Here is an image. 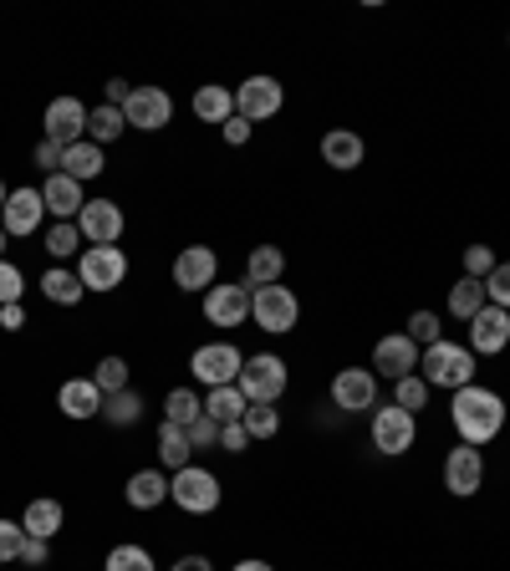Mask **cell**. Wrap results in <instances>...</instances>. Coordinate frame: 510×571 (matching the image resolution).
Instances as JSON below:
<instances>
[{
	"mask_svg": "<svg viewBox=\"0 0 510 571\" xmlns=\"http://www.w3.org/2000/svg\"><path fill=\"white\" fill-rule=\"evenodd\" d=\"M235 388L245 393V403H276L286 393V363L276 353H255L245 357L241 377H235Z\"/></svg>",
	"mask_w": 510,
	"mask_h": 571,
	"instance_id": "5b68a950",
	"label": "cell"
},
{
	"mask_svg": "<svg viewBox=\"0 0 510 571\" xmlns=\"http://www.w3.org/2000/svg\"><path fill=\"white\" fill-rule=\"evenodd\" d=\"M61 521H67V511H61V500H51V495H37L21 515L26 535H41V541H51V535L61 531Z\"/></svg>",
	"mask_w": 510,
	"mask_h": 571,
	"instance_id": "484cf974",
	"label": "cell"
},
{
	"mask_svg": "<svg viewBox=\"0 0 510 571\" xmlns=\"http://www.w3.org/2000/svg\"><path fill=\"white\" fill-rule=\"evenodd\" d=\"M205 316L215 327H245L251 322V286L245 280H215L205 292Z\"/></svg>",
	"mask_w": 510,
	"mask_h": 571,
	"instance_id": "30bf717a",
	"label": "cell"
},
{
	"mask_svg": "<svg viewBox=\"0 0 510 571\" xmlns=\"http://www.w3.org/2000/svg\"><path fill=\"white\" fill-rule=\"evenodd\" d=\"M332 403H337L342 414H367L377 408V373L373 367H342L332 377Z\"/></svg>",
	"mask_w": 510,
	"mask_h": 571,
	"instance_id": "4fadbf2b",
	"label": "cell"
},
{
	"mask_svg": "<svg viewBox=\"0 0 510 571\" xmlns=\"http://www.w3.org/2000/svg\"><path fill=\"white\" fill-rule=\"evenodd\" d=\"M92 383H98V393H102V398H112V393H122V388H128V363H122L118 353H108L98 367H92Z\"/></svg>",
	"mask_w": 510,
	"mask_h": 571,
	"instance_id": "e575fe53",
	"label": "cell"
},
{
	"mask_svg": "<svg viewBox=\"0 0 510 571\" xmlns=\"http://www.w3.org/2000/svg\"><path fill=\"white\" fill-rule=\"evenodd\" d=\"M41 219H47V205H41V189H11L6 209H0V230L11 235V240H26V235L41 230Z\"/></svg>",
	"mask_w": 510,
	"mask_h": 571,
	"instance_id": "5bb4252c",
	"label": "cell"
},
{
	"mask_svg": "<svg viewBox=\"0 0 510 571\" xmlns=\"http://www.w3.org/2000/svg\"><path fill=\"white\" fill-rule=\"evenodd\" d=\"M21 292H26V276H21V266H11V260H0V306L21 302Z\"/></svg>",
	"mask_w": 510,
	"mask_h": 571,
	"instance_id": "b9f144b4",
	"label": "cell"
},
{
	"mask_svg": "<svg viewBox=\"0 0 510 571\" xmlns=\"http://www.w3.org/2000/svg\"><path fill=\"white\" fill-rule=\"evenodd\" d=\"M122 495H128V505H134V511H158V505L169 500V474H164V470H134Z\"/></svg>",
	"mask_w": 510,
	"mask_h": 571,
	"instance_id": "7402d4cb",
	"label": "cell"
},
{
	"mask_svg": "<svg viewBox=\"0 0 510 571\" xmlns=\"http://www.w3.org/2000/svg\"><path fill=\"white\" fill-rule=\"evenodd\" d=\"M102 419H108L112 429H134L138 419H144V393L122 388V393H112V398H102Z\"/></svg>",
	"mask_w": 510,
	"mask_h": 571,
	"instance_id": "1f68e13d",
	"label": "cell"
},
{
	"mask_svg": "<svg viewBox=\"0 0 510 571\" xmlns=\"http://www.w3.org/2000/svg\"><path fill=\"white\" fill-rule=\"evenodd\" d=\"M102 571H158V567L144 547H112L108 561H102Z\"/></svg>",
	"mask_w": 510,
	"mask_h": 571,
	"instance_id": "f35d334b",
	"label": "cell"
},
{
	"mask_svg": "<svg viewBox=\"0 0 510 571\" xmlns=\"http://www.w3.org/2000/svg\"><path fill=\"white\" fill-rule=\"evenodd\" d=\"M0 327H6V332H21V327H26V306H21V302L0 306Z\"/></svg>",
	"mask_w": 510,
	"mask_h": 571,
	"instance_id": "816d5d0a",
	"label": "cell"
},
{
	"mask_svg": "<svg viewBox=\"0 0 510 571\" xmlns=\"http://www.w3.org/2000/svg\"><path fill=\"white\" fill-rule=\"evenodd\" d=\"M41 205H47L51 219H77L82 215V184L72 179V174H47V184H41Z\"/></svg>",
	"mask_w": 510,
	"mask_h": 571,
	"instance_id": "ffe728a7",
	"label": "cell"
},
{
	"mask_svg": "<svg viewBox=\"0 0 510 571\" xmlns=\"http://www.w3.org/2000/svg\"><path fill=\"white\" fill-rule=\"evenodd\" d=\"M47 557H51V541H41V535H26V547H21V557H16V561H21L26 571H41V567H47Z\"/></svg>",
	"mask_w": 510,
	"mask_h": 571,
	"instance_id": "bcb514c9",
	"label": "cell"
},
{
	"mask_svg": "<svg viewBox=\"0 0 510 571\" xmlns=\"http://www.w3.org/2000/svg\"><path fill=\"white\" fill-rule=\"evenodd\" d=\"M373 367H377V377H389V383H399V377H413V373H419V342H413L409 332L377 337Z\"/></svg>",
	"mask_w": 510,
	"mask_h": 571,
	"instance_id": "2e32d148",
	"label": "cell"
},
{
	"mask_svg": "<svg viewBox=\"0 0 510 571\" xmlns=\"http://www.w3.org/2000/svg\"><path fill=\"white\" fill-rule=\"evenodd\" d=\"M393 403H399V408H409V414L419 419V408L429 403V383H424L419 373H413V377H399V383H393Z\"/></svg>",
	"mask_w": 510,
	"mask_h": 571,
	"instance_id": "74e56055",
	"label": "cell"
},
{
	"mask_svg": "<svg viewBox=\"0 0 510 571\" xmlns=\"http://www.w3.org/2000/svg\"><path fill=\"white\" fill-rule=\"evenodd\" d=\"M486 296H490V306H506L510 312V260H500V266L486 276Z\"/></svg>",
	"mask_w": 510,
	"mask_h": 571,
	"instance_id": "60d3db41",
	"label": "cell"
},
{
	"mask_svg": "<svg viewBox=\"0 0 510 571\" xmlns=\"http://www.w3.org/2000/svg\"><path fill=\"white\" fill-rule=\"evenodd\" d=\"M281 270H286V256H281V245H255L251 260H245V286H276Z\"/></svg>",
	"mask_w": 510,
	"mask_h": 571,
	"instance_id": "4316f807",
	"label": "cell"
},
{
	"mask_svg": "<svg viewBox=\"0 0 510 571\" xmlns=\"http://www.w3.org/2000/svg\"><path fill=\"white\" fill-rule=\"evenodd\" d=\"M450 419H454V429H460L464 444L486 450L490 439L506 429V398H500V393H490V388H480V383H470V388L454 393Z\"/></svg>",
	"mask_w": 510,
	"mask_h": 571,
	"instance_id": "6da1fadb",
	"label": "cell"
},
{
	"mask_svg": "<svg viewBox=\"0 0 510 571\" xmlns=\"http://www.w3.org/2000/svg\"><path fill=\"white\" fill-rule=\"evenodd\" d=\"M510 347V312L506 306H486L470 316V353H506Z\"/></svg>",
	"mask_w": 510,
	"mask_h": 571,
	"instance_id": "d6986e66",
	"label": "cell"
},
{
	"mask_svg": "<svg viewBox=\"0 0 510 571\" xmlns=\"http://www.w3.org/2000/svg\"><path fill=\"white\" fill-rule=\"evenodd\" d=\"M419 377H424L429 388H470L474 383V353L470 347H460V342H444L439 337L434 347H424V357H419Z\"/></svg>",
	"mask_w": 510,
	"mask_h": 571,
	"instance_id": "7a4b0ae2",
	"label": "cell"
},
{
	"mask_svg": "<svg viewBox=\"0 0 510 571\" xmlns=\"http://www.w3.org/2000/svg\"><path fill=\"white\" fill-rule=\"evenodd\" d=\"M409 337L419 342V347H434L439 342V316L434 312H413L409 316Z\"/></svg>",
	"mask_w": 510,
	"mask_h": 571,
	"instance_id": "7bdbcfd3",
	"label": "cell"
},
{
	"mask_svg": "<svg viewBox=\"0 0 510 571\" xmlns=\"http://www.w3.org/2000/svg\"><path fill=\"white\" fill-rule=\"evenodd\" d=\"M6 199H11V195H6V179H0V209H6Z\"/></svg>",
	"mask_w": 510,
	"mask_h": 571,
	"instance_id": "9f6ffc18",
	"label": "cell"
},
{
	"mask_svg": "<svg viewBox=\"0 0 510 571\" xmlns=\"http://www.w3.org/2000/svg\"><path fill=\"white\" fill-rule=\"evenodd\" d=\"M47 138L51 144H61V148H72V144H82L87 138V102L82 98H51L47 102Z\"/></svg>",
	"mask_w": 510,
	"mask_h": 571,
	"instance_id": "e0dca14e",
	"label": "cell"
},
{
	"mask_svg": "<svg viewBox=\"0 0 510 571\" xmlns=\"http://www.w3.org/2000/svg\"><path fill=\"white\" fill-rule=\"evenodd\" d=\"M231 571H276V567H271V561H255V557H251V561H235Z\"/></svg>",
	"mask_w": 510,
	"mask_h": 571,
	"instance_id": "db71d44e",
	"label": "cell"
},
{
	"mask_svg": "<svg viewBox=\"0 0 510 571\" xmlns=\"http://www.w3.org/2000/svg\"><path fill=\"white\" fill-rule=\"evenodd\" d=\"M219 480H215V470H199V464H189V470H179L169 480V500L179 505L184 515H209V511H219Z\"/></svg>",
	"mask_w": 510,
	"mask_h": 571,
	"instance_id": "277c9868",
	"label": "cell"
},
{
	"mask_svg": "<svg viewBox=\"0 0 510 571\" xmlns=\"http://www.w3.org/2000/svg\"><path fill=\"white\" fill-rule=\"evenodd\" d=\"M215 280H219V256L209 245H184L174 256V286L179 292H209Z\"/></svg>",
	"mask_w": 510,
	"mask_h": 571,
	"instance_id": "9a60e30c",
	"label": "cell"
},
{
	"mask_svg": "<svg viewBox=\"0 0 510 571\" xmlns=\"http://www.w3.org/2000/svg\"><path fill=\"white\" fill-rule=\"evenodd\" d=\"M281 102H286V92H281L276 77H245L241 87H235V112H241L245 122H266L281 112Z\"/></svg>",
	"mask_w": 510,
	"mask_h": 571,
	"instance_id": "7c38bea8",
	"label": "cell"
},
{
	"mask_svg": "<svg viewBox=\"0 0 510 571\" xmlns=\"http://www.w3.org/2000/svg\"><path fill=\"white\" fill-rule=\"evenodd\" d=\"M251 316L255 327L271 332V337H286V332H296V322H302V302H296L292 286H255L251 292Z\"/></svg>",
	"mask_w": 510,
	"mask_h": 571,
	"instance_id": "3957f363",
	"label": "cell"
},
{
	"mask_svg": "<svg viewBox=\"0 0 510 571\" xmlns=\"http://www.w3.org/2000/svg\"><path fill=\"white\" fill-rule=\"evenodd\" d=\"M77 230H82L87 245H118V235H122L118 199H87L82 215H77Z\"/></svg>",
	"mask_w": 510,
	"mask_h": 571,
	"instance_id": "ac0fdd59",
	"label": "cell"
},
{
	"mask_svg": "<svg viewBox=\"0 0 510 571\" xmlns=\"http://www.w3.org/2000/svg\"><path fill=\"white\" fill-rule=\"evenodd\" d=\"M41 292H47V302H57V306H77V302L87 296V286L77 280V270L51 266L47 276H41Z\"/></svg>",
	"mask_w": 510,
	"mask_h": 571,
	"instance_id": "d6a6232c",
	"label": "cell"
},
{
	"mask_svg": "<svg viewBox=\"0 0 510 571\" xmlns=\"http://www.w3.org/2000/svg\"><path fill=\"white\" fill-rule=\"evenodd\" d=\"M47 250L57 260H67V256H77V250H82V230H77V219H57V225H51Z\"/></svg>",
	"mask_w": 510,
	"mask_h": 571,
	"instance_id": "8d00e7d4",
	"label": "cell"
},
{
	"mask_svg": "<svg viewBox=\"0 0 510 571\" xmlns=\"http://www.w3.org/2000/svg\"><path fill=\"white\" fill-rule=\"evenodd\" d=\"M245 367V353L235 347V342H205L195 357H189V373L205 383V388H225V383H235Z\"/></svg>",
	"mask_w": 510,
	"mask_h": 571,
	"instance_id": "ba28073f",
	"label": "cell"
},
{
	"mask_svg": "<svg viewBox=\"0 0 510 571\" xmlns=\"http://www.w3.org/2000/svg\"><path fill=\"white\" fill-rule=\"evenodd\" d=\"M57 408L67 419H77V424H82V419H98L102 414L98 383H92V377H67V383H61V393H57Z\"/></svg>",
	"mask_w": 510,
	"mask_h": 571,
	"instance_id": "44dd1931",
	"label": "cell"
},
{
	"mask_svg": "<svg viewBox=\"0 0 510 571\" xmlns=\"http://www.w3.org/2000/svg\"><path fill=\"white\" fill-rule=\"evenodd\" d=\"M169 571H215V567H209V557H179Z\"/></svg>",
	"mask_w": 510,
	"mask_h": 571,
	"instance_id": "f5cc1de1",
	"label": "cell"
},
{
	"mask_svg": "<svg viewBox=\"0 0 510 571\" xmlns=\"http://www.w3.org/2000/svg\"><path fill=\"white\" fill-rule=\"evenodd\" d=\"M21 547H26V525H16V521H0V567L21 557Z\"/></svg>",
	"mask_w": 510,
	"mask_h": 571,
	"instance_id": "ee69618b",
	"label": "cell"
},
{
	"mask_svg": "<svg viewBox=\"0 0 510 571\" xmlns=\"http://www.w3.org/2000/svg\"><path fill=\"white\" fill-rule=\"evenodd\" d=\"M102 169H108V158H102V148L92 144V138H82V144H72V148H67V154H61V174H72L77 184L98 179Z\"/></svg>",
	"mask_w": 510,
	"mask_h": 571,
	"instance_id": "d4e9b609",
	"label": "cell"
},
{
	"mask_svg": "<svg viewBox=\"0 0 510 571\" xmlns=\"http://www.w3.org/2000/svg\"><path fill=\"white\" fill-rule=\"evenodd\" d=\"M195 118L199 122H219V128H225V122L235 118V92H225V87H199L195 92Z\"/></svg>",
	"mask_w": 510,
	"mask_h": 571,
	"instance_id": "f1b7e54d",
	"label": "cell"
},
{
	"mask_svg": "<svg viewBox=\"0 0 510 571\" xmlns=\"http://www.w3.org/2000/svg\"><path fill=\"white\" fill-rule=\"evenodd\" d=\"M490 296H486V280H474V276H460L450 286V312L460 316V322H470L474 312H486Z\"/></svg>",
	"mask_w": 510,
	"mask_h": 571,
	"instance_id": "4dcf8cb0",
	"label": "cell"
},
{
	"mask_svg": "<svg viewBox=\"0 0 510 571\" xmlns=\"http://www.w3.org/2000/svg\"><path fill=\"white\" fill-rule=\"evenodd\" d=\"M219 450H225V454H245V450H251L245 424H219Z\"/></svg>",
	"mask_w": 510,
	"mask_h": 571,
	"instance_id": "c3c4849f",
	"label": "cell"
},
{
	"mask_svg": "<svg viewBox=\"0 0 510 571\" xmlns=\"http://www.w3.org/2000/svg\"><path fill=\"white\" fill-rule=\"evenodd\" d=\"M122 276H128V256H122L118 245H87L82 256H77V280H82L87 292H118Z\"/></svg>",
	"mask_w": 510,
	"mask_h": 571,
	"instance_id": "8992f818",
	"label": "cell"
},
{
	"mask_svg": "<svg viewBox=\"0 0 510 571\" xmlns=\"http://www.w3.org/2000/svg\"><path fill=\"white\" fill-rule=\"evenodd\" d=\"M496 266H500V260H496V250H490V245H470V250H464V276L486 280Z\"/></svg>",
	"mask_w": 510,
	"mask_h": 571,
	"instance_id": "ab89813d",
	"label": "cell"
},
{
	"mask_svg": "<svg viewBox=\"0 0 510 571\" xmlns=\"http://www.w3.org/2000/svg\"><path fill=\"white\" fill-rule=\"evenodd\" d=\"M241 424H245V434H251V439H276V434H281V414H276V403H251Z\"/></svg>",
	"mask_w": 510,
	"mask_h": 571,
	"instance_id": "d590c367",
	"label": "cell"
},
{
	"mask_svg": "<svg viewBox=\"0 0 510 571\" xmlns=\"http://www.w3.org/2000/svg\"><path fill=\"white\" fill-rule=\"evenodd\" d=\"M322 164H332L337 174H353L357 164H363V138L347 134V128H332V134L322 138Z\"/></svg>",
	"mask_w": 510,
	"mask_h": 571,
	"instance_id": "603a6c76",
	"label": "cell"
},
{
	"mask_svg": "<svg viewBox=\"0 0 510 571\" xmlns=\"http://www.w3.org/2000/svg\"><path fill=\"white\" fill-rule=\"evenodd\" d=\"M189 460H195V444H189V434H184L179 424H169V419H164V424H158V464H164V470H189Z\"/></svg>",
	"mask_w": 510,
	"mask_h": 571,
	"instance_id": "cb8c5ba5",
	"label": "cell"
},
{
	"mask_svg": "<svg viewBox=\"0 0 510 571\" xmlns=\"http://www.w3.org/2000/svg\"><path fill=\"white\" fill-rule=\"evenodd\" d=\"M413 434H419V419H413L409 408H399V403H377L373 408V450L377 454H389V460L409 454Z\"/></svg>",
	"mask_w": 510,
	"mask_h": 571,
	"instance_id": "52a82bcc",
	"label": "cell"
},
{
	"mask_svg": "<svg viewBox=\"0 0 510 571\" xmlns=\"http://www.w3.org/2000/svg\"><path fill=\"white\" fill-rule=\"evenodd\" d=\"M199 414H205V398H195L189 388H169V398H164V419H169V424L189 429Z\"/></svg>",
	"mask_w": 510,
	"mask_h": 571,
	"instance_id": "836d02e7",
	"label": "cell"
},
{
	"mask_svg": "<svg viewBox=\"0 0 510 571\" xmlns=\"http://www.w3.org/2000/svg\"><path fill=\"white\" fill-rule=\"evenodd\" d=\"M61 154H67V148H61V144H51V138H41V144H37V154H31V164H37V169H47V174H61Z\"/></svg>",
	"mask_w": 510,
	"mask_h": 571,
	"instance_id": "7dc6e473",
	"label": "cell"
},
{
	"mask_svg": "<svg viewBox=\"0 0 510 571\" xmlns=\"http://www.w3.org/2000/svg\"><path fill=\"white\" fill-rule=\"evenodd\" d=\"M245 408H251V403H245V393L235 388V383H225V388H209V393H205V414L215 419V424H241Z\"/></svg>",
	"mask_w": 510,
	"mask_h": 571,
	"instance_id": "83f0119b",
	"label": "cell"
},
{
	"mask_svg": "<svg viewBox=\"0 0 510 571\" xmlns=\"http://www.w3.org/2000/svg\"><path fill=\"white\" fill-rule=\"evenodd\" d=\"M480 485H486V454L474 450V444H454L444 454V490L470 500V495H480Z\"/></svg>",
	"mask_w": 510,
	"mask_h": 571,
	"instance_id": "8fae6325",
	"label": "cell"
},
{
	"mask_svg": "<svg viewBox=\"0 0 510 571\" xmlns=\"http://www.w3.org/2000/svg\"><path fill=\"white\" fill-rule=\"evenodd\" d=\"M122 128H128V118H122V108H108V102H98V108L87 112V138L98 148H108V144H118L122 138Z\"/></svg>",
	"mask_w": 510,
	"mask_h": 571,
	"instance_id": "f546056e",
	"label": "cell"
},
{
	"mask_svg": "<svg viewBox=\"0 0 510 571\" xmlns=\"http://www.w3.org/2000/svg\"><path fill=\"white\" fill-rule=\"evenodd\" d=\"M219 134H225V144H231V148H245V144H251V134H255V122H245L241 112H235V118L225 122Z\"/></svg>",
	"mask_w": 510,
	"mask_h": 571,
	"instance_id": "681fc988",
	"label": "cell"
},
{
	"mask_svg": "<svg viewBox=\"0 0 510 571\" xmlns=\"http://www.w3.org/2000/svg\"><path fill=\"white\" fill-rule=\"evenodd\" d=\"M122 118H128V128H138V134H158V128L174 122V98L164 87H134V98L122 102Z\"/></svg>",
	"mask_w": 510,
	"mask_h": 571,
	"instance_id": "9c48e42d",
	"label": "cell"
},
{
	"mask_svg": "<svg viewBox=\"0 0 510 571\" xmlns=\"http://www.w3.org/2000/svg\"><path fill=\"white\" fill-rule=\"evenodd\" d=\"M184 434H189V444H195V450H215V444H219V424L209 414H199L195 424L184 429Z\"/></svg>",
	"mask_w": 510,
	"mask_h": 571,
	"instance_id": "f6af8a7d",
	"label": "cell"
},
{
	"mask_svg": "<svg viewBox=\"0 0 510 571\" xmlns=\"http://www.w3.org/2000/svg\"><path fill=\"white\" fill-rule=\"evenodd\" d=\"M6 245H11V235H6V230H0V260H6Z\"/></svg>",
	"mask_w": 510,
	"mask_h": 571,
	"instance_id": "11a10c76",
	"label": "cell"
},
{
	"mask_svg": "<svg viewBox=\"0 0 510 571\" xmlns=\"http://www.w3.org/2000/svg\"><path fill=\"white\" fill-rule=\"evenodd\" d=\"M102 92H108V108H122V102L134 98V82H122V77H108V87H102Z\"/></svg>",
	"mask_w": 510,
	"mask_h": 571,
	"instance_id": "f907efd6",
	"label": "cell"
}]
</instances>
